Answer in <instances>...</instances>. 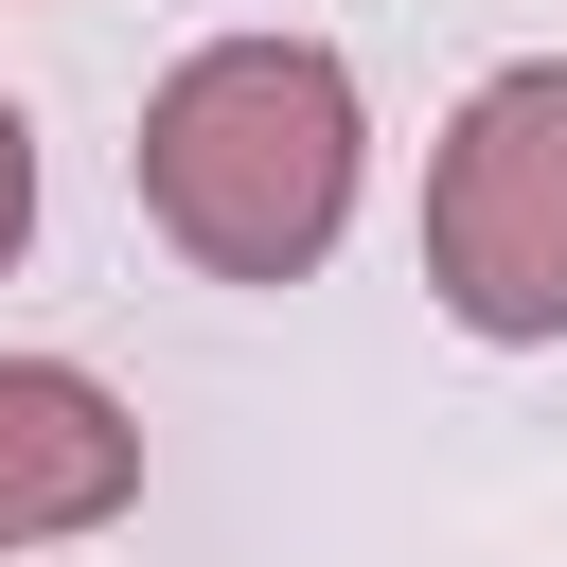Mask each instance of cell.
I'll return each mask as SVG.
<instances>
[{
  "label": "cell",
  "mask_w": 567,
  "mask_h": 567,
  "mask_svg": "<svg viewBox=\"0 0 567 567\" xmlns=\"http://www.w3.org/2000/svg\"><path fill=\"white\" fill-rule=\"evenodd\" d=\"M354 53L337 35H195L159 89H142V213L195 284H319L337 230H354Z\"/></svg>",
  "instance_id": "1"
},
{
  "label": "cell",
  "mask_w": 567,
  "mask_h": 567,
  "mask_svg": "<svg viewBox=\"0 0 567 567\" xmlns=\"http://www.w3.org/2000/svg\"><path fill=\"white\" fill-rule=\"evenodd\" d=\"M425 301L496 354L567 337V53H514L425 142Z\"/></svg>",
  "instance_id": "2"
},
{
  "label": "cell",
  "mask_w": 567,
  "mask_h": 567,
  "mask_svg": "<svg viewBox=\"0 0 567 567\" xmlns=\"http://www.w3.org/2000/svg\"><path fill=\"white\" fill-rule=\"evenodd\" d=\"M142 496V408L71 354H0V549H71Z\"/></svg>",
  "instance_id": "3"
},
{
  "label": "cell",
  "mask_w": 567,
  "mask_h": 567,
  "mask_svg": "<svg viewBox=\"0 0 567 567\" xmlns=\"http://www.w3.org/2000/svg\"><path fill=\"white\" fill-rule=\"evenodd\" d=\"M18 248H35V106L0 89V266H18Z\"/></svg>",
  "instance_id": "4"
}]
</instances>
